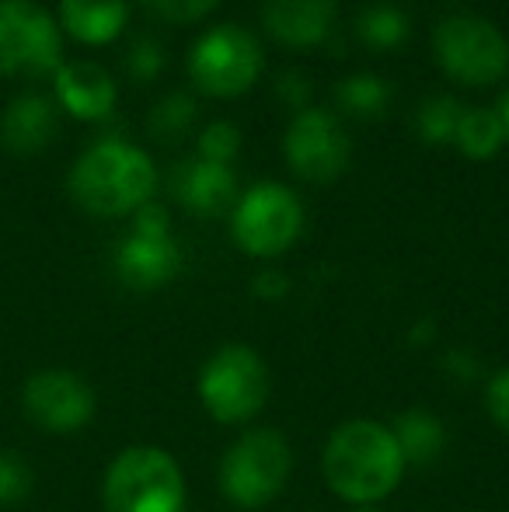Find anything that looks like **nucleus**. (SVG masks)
Masks as SVG:
<instances>
[{"label": "nucleus", "mask_w": 509, "mask_h": 512, "mask_svg": "<svg viewBox=\"0 0 509 512\" xmlns=\"http://www.w3.org/2000/svg\"><path fill=\"white\" fill-rule=\"evenodd\" d=\"M290 443L276 429H252L220 460V492L241 509H262L290 478Z\"/></svg>", "instance_id": "nucleus-5"}, {"label": "nucleus", "mask_w": 509, "mask_h": 512, "mask_svg": "<svg viewBox=\"0 0 509 512\" xmlns=\"http://www.w3.org/2000/svg\"><path fill=\"white\" fill-rule=\"evenodd\" d=\"M276 91H279L283 102H290L293 108H300V112H304V105L311 102V84H307V77L297 74V70H290V74L279 77Z\"/></svg>", "instance_id": "nucleus-30"}, {"label": "nucleus", "mask_w": 509, "mask_h": 512, "mask_svg": "<svg viewBox=\"0 0 509 512\" xmlns=\"http://www.w3.org/2000/svg\"><path fill=\"white\" fill-rule=\"evenodd\" d=\"M70 196L95 216H126L150 203L157 189V171L140 147L123 140H102L84 150L67 182Z\"/></svg>", "instance_id": "nucleus-2"}, {"label": "nucleus", "mask_w": 509, "mask_h": 512, "mask_svg": "<svg viewBox=\"0 0 509 512\" xmlns=\"http://www.w3.org/2000/svg\"><path fill=\"white\" fill-rule=\"evenodd\" d=\"M394 443L401 450V460L405 464H433L440 460L443 446H447V432H443V422L426 408H408L405 415H398L394 422Z\"/></svg>", "instance_id": "nucleus-18"}, {"label": "nucleus", "mask_w": 509, "mask_h": 512, "mask_svg": "<svg viewBox=\"0 0 509 512\" xmlns=\"http://www.w3.org/2000/svg\"><path fill=\"white\" fill-rule=\"evenodd\" d=\"M241 147V133L234 122H210V126L199 133V157L213 164H227Z\"/></svg>", "instance_id": "nucleus-25"}, {"label": "nucleus", "mask_w": 509, "mask_h": 512, "mask_svg": "<svg viewBox=\"0 0 509 512\" xmlns=\"http://www.w3.org/2000/svg\"><path fill=\"white\" fill-rule=\"evenodd\" d=\"M126 67L136 81H154V77L164 70V49L157 46L154 39L133 42V49H129V56H126Z\"/></svg>", "instance_id": "nucleus-27"}, {"label": "nucleus", "mask_w": 509, "mask_h": 512, "mask_svg": "<svg viewBox=\"0 0 509 512\" xmlns=\"http://www.w3.org/2000/svg\"><path fill=\"white\" fill-rule=\"evenodd\" d=\"M150 14L161 21H178V25H192V21L206 18L220 0H140Z\"/></svg>", "instance_id": "nucleus-26"}, {"label": "nucleus", "mask_w": 509, "mask_h": 512, "mask_svg": "<svg viewBox=\"0 0 509 512\" xmlns=\"http://www.w3.org/2000/svg\"><path fill=\"white\" fill-rule=\"evenodd\" d=\"M286 276L283 272H262V276L255 279V297H262V300H279L286 293Z\"/></svg>", "instance_id": "nucleus-31"}, {"label": "nucleus", "mask_w": 509, "mask_h": 512, "mask_svg": "<svg viewBox=\"0 0 509 512\" xmlns=\"http://www.w3.org/2000/svg\"><path fill=\"white\" fill-rule=\"evenodd\" d=\"M192 122H196V102H192L189 95H168L154 105V112H150V119H147V129L154 140L178 143L192 129Z\"/></svg>", "instance_id": "nucleus-21"}, {"label": "nucleus", "mask_w": 509, "mask_h": 512, "mask_svg": "<svg viewBox=\"0 0 509 512\" xmlns=\"http://www.w3.org/2000/svg\"><path fill=\"white\" fill-rule=\"evenodd\" d=\"M199 401L224 425L252 422L269 401L265 359L241 342L217 349L199 370Z\"/></svg>", "instance_id": "nucleus-4"}, {"label": "nucleus", "mask_w": 509, "mask_h": 512, "mask_svg": "<svg viewBox=\"0 0 509 512\" xmlns=\"http://www.w3.org/2000/svg\"><path fill=\"white\" fill-rule=\"evenodd\" d=\"M133 230H140V234H171V216L164 206L157 203H147L136 209L133 216Z\"/></svg>", "instance_id": "nucleus-29"}, {"label": "nucleus", "mask_w": 509, "mask_h": 512, "mask_svg": "<svg viewBox=\"0 0 509 512\" xmlns=\"http://www.w3.org/2000/svg\"><path fill=\"white\" fill-rule=\"evenodd\" d=\"M321 471L339 499L356 502V506H374L398 488L405 460H401L394 432L387 425L353 418L328 436Z\"/></svg>", "instance_id": "nucleus-1"}, {"label": "nucleus", "mask_w": 509, "mask_h": 512, "mask_svg": "<svg viewBox=\"0 0 509 512\" xmlns=\"http://www.w3.org/2000/svg\"><path fill=\"white\" fill-rule=\"evenodd\" d=\"M485 405H489L492 422L503 432H509V366L499 370L496 377L489 380V394H485Z\"/></svg>", "instance_id": "nucleus-28"}, {"label": "nucleus", "mask_w": 509, "mask_h": 512, "mask_svg": "<svg viewBox=\"0 0 509 512\" xmlns=\"http://www.w3.org/2000/svg\"><path fill=\"white\" fill-rule=\"evenodd\" d=\"M189 74L196 88L213 98H234L248 91L262 74V49L245 28L220 25L196 42L189 56Z\"/></svg>", "instance_id": "nucleus-8"}, {"label": "nucleus", "mask_w": 509, "mask_h": 512, "mask_svg": "<svg viewBox=\"0 0 509 512\" xmlns=\"http://www.w3.org/2000/svg\"><path fill=\"white\" fill-rule=\"evenodd\" d=\"M129 18L126 0H63L60 21L77 42L105 46L123 32Z\"/></svg>", "instance_id": "nucleus-17"}, {"label": "nucleus", "mask_w": 509, "mask_h": 512, "mask_svg": "<svg viewBox=\"0 0 509 512\" xmlns=\"http://www.w3.org/2000/svg\"><path fill=\"white\" fill-rule=\"evenodd\" d=\"M105 512H182V467L161 446H129L105 471Z\"/></svg>", "instance_id": "nucleus-3"}, {"label": "nucleus", "mask_w": 509, "mask_h": 512, "mask_svg": "<svg viewBox=\"0 0 509 512\" xmlns=\"http://www.w3.org/2000/svg\"><path fill=\"white\" fill-rule=\"evenodd\" d=\"M63 67L60 28L28 0H0V74L42 81Z\"/></svg>", "instance_id": "nucleus-6"}, {"label": "nucleus", "mask_w": 509, "mask_h": 512, "mask_svg": "<svg viewBox=\"0 0 509 512\" xmlns=\"http://www.w3.org/2000/svg\"><path fill=\"white\" fill-rule=\"evenodd\" d=\"M56 102L77 119H105L116 105V84L98 63L74 60L53 74Z\"/></svg>", "instance_id": "nucleus-15"}, {"label": "nucleus", "mask_w": 509, "mask_h": 512, "mask_svg": "<svg viewBox=\"0 0 509 512\" xmlns=\"http://www.w3.org/2000/svg\"><path fill=\"white\" fill-rule=\"evenodd\" d=\"M335 98L346 108L349 115H360V119H377V115L387 112V102H391V88L374 74H356L349 81H342L335 88Z\"/></svg>", "instance_id": "nucleus-20"}, {"label": "nucleus", "mask_w": 509, "mask_h": 512, "mask_svg": "<svg viewBox=\"0 0 509 512\" xmlns=\"http://www.w3.org/2000/svg\"><path fill=\"white\" fill-rule=\"evenodd\" d=\"M35 474L18 450L0 446V506H18L32 495Z\"/></svg>", "instance_id": "nucleus-24"}, {"label": "nucleus", "mask_w": 509, "mask_h": 512, "mask_svg": "<svg viewBox=\"0 0 509 512\" xmlns=\"http://www.w3.org/2000/svg\"><path fill=\"white\" fill-rule=\"evenodd\" d=\"M436 60L461 84H496L509 70V42L478 14H450L436 28Z\"/></svg>", "instance_id": "nucleus-7"}, {"label": "nucleus", "mask_w": 509, "mask_h": 512, "mask_svg": "<svg viewBox=\"0 0 509 512\" xmlns=\"http://www.w3.org/2000/svg\"><path fill=\"white\" fill-rule=\"evenodd\" d=\"M286 161L307 182H335L342 171L349 168V143L346 129L339 126V119L321 108H304L297 119L286 129Z\"/></svg>", "instance_id": "nucleus-10"}, {"label": "nucleus", "mask_w": 509, "mask_h": 512, "mask_svg": "<svg viewBox=\"0 0 509 512\" xmlns=\"http://www.w3.org/2000/svg\"><path fill=\"white\" fill-rule=\"evenodd\" d=\"M182 269V251L171 234H133L116 248V272L129 290H161Z\"/></svg>", "instance_id": "nucleus-12"}, {"label": "nucleus", "mask_w": 509, "mask_h": 512, "mask_svg": "<svg viewBox=\"0 0 509 512\" xmlns=\"http://www.w3.org/2000/svg\"><path fill=\"white\" fill-rule=\"evenodd\" d=\"M499 119H503V126H506V136H509V91L503 95V105H499Z\"/></svg>", "instance_id": "nucleus-32"}, {"label": "nucleus", "mask_w": 509, "mask_h": 512, "mask_svg": "<svg viewBox=\"0 0 509 512\" xmlns=\"http://www.w3.org/2000/svg\"><path fill=\"white\" fill-rule=\"evenodd\" d=\"M304 227V209L290 189L276 182L255 185L234 209V241L255 258L283 255Z\"/></svg>", "instance_id": "nucleus-9"}, {"label": "nucleus", "mask_w": 509, "mask_h": 512, "mask_svg": "<svg viewBox=\"0 0 509 512\" xmlns=\"http://www.w3.org/2000/svg\"><path fill=\"white\" fill-rule=\"evenodd\" d=\"M360 512H384V509H360Z\"/></svg>", "instance_id": "nucleus-33"}, {"label": "nucleus", "mask_w": 509, "mask_h": 512, "mask_svg": "<svg viewBox=\"0 0 509 512\" xmlns=\"http://www.w3.org/2000/svg\"><path fill=\"white\" fill-rule=\"evenodd\" d=\"M457 143L468 157L475 161H489V157L499 154L506 140V126L499 119V112H489V108H471V112L461 115V126H457Z\"/></svg>", "instance_id": "nucleus-19"}, {"label": "nucleus", "mask_w": 509, "mask_h": 512, "mask_svg": "<svg viewBox=\"0 0 509 512\" xmlns=\"http://www.w3.org/2000/svg\"><path fill=\"white\" fill-rule=\"evenodd\" d=\"M360 35L367 46H377V49L401 46V42L408 39V14L391 4L367 7V11L360 14Z\"/></svg>", "instance_id": "nucleus-23"}, {"label": "nucleus", "mask_w": 509, "mask_h": 512, "mask_svg": "<svg viewBox=\"0 0 509 512\" xmlns=\"http://www.w3.org/2000/svg\"><path fill=\"white\" fill-rule=\"evenodd\" d=\"M171 196L196 216H224L238 199V178L227 164L185 157L171 171Z\"/></svg>", "instance_id": "nucleus-13"}, {"label": "nucleus", "mask_w": 509, "mask_h": 512, "mask_svg": "<svg viewBox=\"0 0 509 512\" xmlns=\"http://www.w3.org/2000/svg\"><path fill=\"white\" fill-rule=\"evenodd\" d=\"M262 21L283 46L307 49L325 42L335 21V0H265Z\"/></svg>", "instance_id": "nucleus-14"}, {"label": "nucleus", "mask_w": 509, "mask_h": 512, "mask_svg": "<svg viewBox=\"0 0 509 512\" xmlns=\"http://www.w3.org/2000/svg\"><path fill=\"white\" fill-rule=\"evenodd\" d=\"M21 405L42 432L70 436L95 418V391L70 370H39L25 380Z\"/></svg>", "instance_id": "nucleus-11"}, {"label": "nucleus", "mask_w": 509, "mask_h": 512, "mask_svg": "<svg viewBox=\"0 0 509 512\" xmlns=\"http://www.w3.org/2000/svg\"><path fill=\"white\" fill-rule=\"evenodd\" d=\"M56 108L49 98L42 95H21L7 105L4 122H0V140L11 154H39L42 147H49V140L56 136Z\"/></svg>", "instance_id": "nucleus-16"}, {"label": "nucleus", "mask_w": 509, "mask_h": 512, "mask_svg": "<svg viewBox=\"0 0 509 512\" xmlns=\"http://www.w3.org/2000/svg\"><path fill=\"white\" fill-rule=\"evenodd\" d=\"M461 115L464 108L450 95L426 98L419 105V115H415V129L426 143H450L457 136V126H461Z\"/></svg>", "instance_id": "nucleus-22"}]
</instances>
